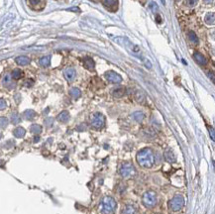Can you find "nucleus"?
I'll list each match as a JSON object with an SVG mask.
<instances>
[{"instance_id": "obj_1", "label": "nucleus", "mask_w": 215, "mask_h": 214, "mask_svg": "<svg viewBox=\"0 0 215 214\" xmlns=\"http://www.w3.org/2000/svg\"><path fill=\"white\" fill-rule=\"evenodd\" d=\"M136 160L139 166L145 169H151L155 163V156L150 148H145L137 153Z\"/></svg>"}, {"instance_id": "obj_2", "label": "nucleus", "mask_w": 215, "mask_h": 214, "mask_svg": "<svg viewBox=\"0 0 215 214\" xmlns=\"http://www.w3.org/2000/svg\"><path fill=\"white\" fill-rule=\"evenodd\" d=\"M117 203L111 196H105L100 203V211L102 214H113L116 210Z\"/></svg>"}, {"instance_id": "obj_3", "label": "nucleus", "mask_w": 215, "mask_h": 214, "mask_svg": "<svg viewBox=\"0 0 215 214\" xmlns=\"http://www.w3.org/2000/svg\"><path fill=\"white\" fill-rule=\"evenodd\" d=\"M119 174H120V175H122L123 178L128 179L131 177H134L136 174V169L131 163H124L119 169Z\"/></svg>"}, {"instance_id": "obj_4", "label": "nucleus", "mask_w": 215, "mask_h": 214, "mask_svg": "<svg viewBox=\"0 0 215 214\" xmlns=\"http://www.w3.org/2000/svg\"><path fill=\"white\" fill-rule=\"evenodd\" d=\"M183 205H185V198L181 195H180V194L174 196L169 201V208L175 212L180 211L183 207Z\"/></svg>"}, {"instance_id": "obj_5", "label": "nucleus", "mask_w": 215, "mask_h": 214, "mask_svg": "<svg viewBox=\"0 0 215 214\" xmlns=\"http://www.w3.org/2000/svg\"><path fill=\"white\" fill-rule=\"evenodd\" d=\"M143 204L146 207H153L157 203V195L154 191H146L142 197Z\"/></svg>"}, {"instance_id": "obj_6", "label": "nucleus", "mask_w": 215, "mask_h": 214, "mask_svg": "<svg viewBox=\"0 0 215 214\" xmlns=\"http://www.w3.org/2000/svg\"><path fill=\"white\" fill-rule=\"evenodd\" d=\"M91 125H92V127H94L95 129L103 128L104 125H105V118H104V116L99 112L94 113V114L91 116Z\"/></svg>"}, {"instance_id": "obj_7", "label": "nucleus", "mask_w": 215, "mask_h": 214, "mask_svg": "<svg viewBox=\"0 0 215 214\" xmlns=\"http://www.w3.org/2000/svg\"><path fill=\"white\" fill-rule=\"evenodd\" d=\"M105 78L106 79L109 81L111 83H114V84H118L122 81V78L121 75L118 74L117 72H113V71H109V72H105Z\"/></svg>"}, {"instance_id": "obj_8", "label": "nucleus", "mask_w": 215, "mask_h": 214, "mask_svg": "<svg viewBox=\"0 0 215 214\" xmlns=\"http://www.w3.org/2000/svg\"><path fill=\"white\" fill-rule=\"evenodd\" d=\"M102 4L110 11H116L118 1L117 0H102Z\"/></svg>"}, {"instance_id": "obj_9", "label": "nucleus", "mask_w": 215, "mask_h": 214, "mask_svg": "<svg viewBox=\"0 0 215 214\" xmlns=\"http://www.w3.org/2000/svg\"><path fill=\"white\" fill-rule=\"evenodd\" d=\"M64 77L67 81H73L75 78V71L72 67H67L64 71Z\"/></svg>"}, {"instance_id": "obj_10", "label": "nucleus", "mask_w": 215, "mask_h": 214, "mask_svg": "<svg viewBox=\"0 0 215 214\" xmlns=\"http://www.w3.org/2000/svg\"><path fill=\"white\" fill-rule=\"evenodd\" d=\"M29 3L33 9L41 10L45 5V0H29Z\"/></svg>"}, {"instance_id": "obj_11", "label": "nucleus", "mask_w": 215, "mask_h": 214, "mask_svg": "<svg viewBox=\"0 0 215 214\" xmlns=\"http://www.w3.org/2000/svg\"><path fill=\"white\" fill-rule=\"evenodd\" d=\"M193 59L195 60V62H197L198 65L200 66H205L207 64V61L206 59L203 56V55H201L200 53L198 52H195L194 55H193Z\"/></svg>"}, {"instance_id": "obj_12", "label": "nucleus", "mask_w": 215, "mask_h": 214, "mask_svg": "<svg viewBox=\"0 0 215 214\" xmlns=\"http://www.w3.org/2000/svg\"><path fill=\"white\" fill-rule=\"evenodd\" d=\"M83 64H84V67L89 71H93L94 67H95V62H94V61L91 58H89V56H86L84 59Z\"/></svg>"}, {"instance_id": "obj_13", "label": "nucleus", "mask_w": 215, "mask_h": 214, "mask_svg": "<svg viewBox=\"0 0 215 214\" xmlns=\"http://www.w3.org/2000/svg\"><path fill=\"white\" fill-rule=\"evenodd\" d=\"M126 90L124 87H117V88H114L112 90V95L116 97V98H120V97H122L124 96V94H125Z\"/></svg>"}, {"instance_id": "obj_14", "label": "nucleus", "mask_w": 215, "mask_h": 214, "mask_svg": "<svg viewBox=\"0 0 215 214\" xmlns=\"http://www.w3.org/2000/svg\"><path fill=\"white\" fill-rule=\"evenodd\" d=\"M15 62H16V64L19 65V66H27V65L30 64L29 58H27V56H18V58H16Z\"/></svg>"}, {"instance_id": "obj_15", "label": "nucleus", "mask_w": 215, "mask_h": 214, "mask_svg": "<svg viewBox=\"0 0 215 214\" xmlns=\"http://www.w3.org/2000/svg\"><path fill=\"white\" fill-rule=\"evenodd\" d=\"M165 159L169 162V163H174L175 162V156L174 154V152L170 149H168L165 152Z\"/></svg>"}, {"instance_id": "obj_16", "label": "nucleus", "mask_w": 215, "mask_h": 214, "mask_svg": "<svg viewBox=\"0 0 215 214\" xmlns=\"http://www.w3.org/2000/svg\"><path fill=\"white\" fill-rule=\"evenodd\" d=\"M56 119L62 122V123H66L68 121V119H69V114H68V112L67 111H62L61 112L60 114L58 115V117H56Z\"/></svg>"}, {"instance_id": "obj_17", "label": "nucleus", "mask_w": 215, "mask_h": 214, "mask_svg": "<svg viewBox=\"0 0 215 214\" xmlns=\"http://www.w3.org/2000/svg\"><path fill=\"white\" fill-rule=\"evenodd\" d=\"M26 134V130H25L23 127H17L14 131H13V135L16 138H23Z\"/></svg>"}, {"instance_id": "obj_18", "label": "nucleus", "mask_w": 215, "mask_h": 214, "mask_svg": "<svg viewBox=\"0 0 215 214\" xmlns=\"http://www.w3.org/2000/svg\"><path fill=\"white\" fill-rule=\"evenodd\" d=\"M36 112L32 109H28L24 112V114L23 116L25 117V119H27V120H33V119L36 117Z\"/></svg>"}, {"instance_id": "obj_19", "label": "nucleus", "mask_w": 215, "mask_h": 214, "mask_svg": "<svg viewBox=\"0 0 215 214\" xmlns=\"http://www.w3.org/2000/svg\"><path fill=\"white\" fill-rule=\"evenodd\" d=\"M39 64L43 67H48L51 64V56H45L43 58L40 59Z\"/></svg>"}, {"instance_id": "obj_20", "label": "nucleus", "mask_w": 215, "mask_h": 214, "mask_svg": "<svg viewBox=\"0 0 215 214\" xmlns=\"http://www.w3.org/2000/svg\"><path fill=\"white\" fill-rule=\"evenodd\" d=\"M132 117H133V119H134V120L136 121V122H142L143 121V119H144V117H145V115H144V113L143 112H141V111H136V112H134L132 114Z\"/></svg>"}, {"instance_id": "obj_21", "label": "nucleus", "mask_w": 215, "mask_h": 214, "mask_svg": "<svg viewBox=\"0 0 215 214\" xmlns=\"http://www.w3.org/2000/svg\"><path fill=\"white\" fill-rule=\"evenodd\" d=\"M69 95L74 99H78L81 95V91L78 88H77V87H73V88L69 89Z\"/></svg>"}, {"instance_id": "obj_22", "label": "nucleus", "mask_w": 215, "mask_h": 214, "mask_svg": "<svg viewBox=\"0 0 215 214\" xmlns=\"http://www.w3.org/2000/svg\"><path fill=\"white\" fill-rule=\"evenodd\" d=\"M205 23L208 25L215 24V13H207L205 16Z\"/></svg>"}, {"instance_id": "obj_23", "label": "nucleus", "mask_w": 215, "mask_h": 214, "mask_svg": "<svg viewBox=\"0 0 215 214\" xmlns=\"http://www.w3.org/2000/svg\"><path fill=\"white\" fill-rule=\"evenodd\" d=\"M122 214H136V208L133 205H127L122 210Z\"/></svg>"}, {"instance_id": "obj_24", "label": "nucleus", "mask_w": 215, "mask_h": 214, "mask_svg": "<svg viewBox=\"0 0 215 214\" xmlns=\"http://www.w3.org/2000/svg\"><path fill=\"white\" fill-rule=\"evenodd\" d=\"M135 98L139 103H144L145 102V95L142 91H136L135 93Z\"/></svg>"}, {"instance_id": "obj_25", "label": "nucleus", "mask_w": 215, "mask_h": 214, "mask_svg": "<svg viewBox=\"0 0 215 214\" xmlns=\"http://www.w3.org/2000/svg\"><path fill=\"white\" fill-rule=\"evenodd\" d=\"M31 132H32V133H34V134H36V135H39L41 132H42V127L40 125H38V124H34V125H32L31 126Z\"/></svg>"}, {"instance_id": "obj_26", "label": "nucleus", "mask_w": 215, "mask_h": 214, "mask_svg": "<svg viewBox=\"0 0 215 214\" xmlns=\"http://www.w3.org/2000/svg\"><path fill=\"white\" fill-rule=\"evenodd\" d=\"M23 77V72L21 70H18V68H16V70L13 71V72H12V78H13L14 79H19Z\"/></svg>"}, {"instance_id": "obj_27", "label": "nucleus", "mask_w": 215, "mask_h": 214, "mask_svg": "<svg viewBox=\"0 0 215 214\" xmlns=\"http://www.w3.org/2000/svg\"><path fill=\"white\" fill-rule=\"evenodd\" d=\"M188 38H189V40H191L193 44H198V38H197L196 35H195L194 32H192V31L188 32Z\"/></svg>"}, {"instance_id": "obj_28", "label": "nucleus", "mask_w": 215, "mask_h": 214, "mask_svg": "<svg viewBox=\"0 0 215 214\" xmlns=\"http://www.w3.org/2000/svg\"><path fill=\"white\" fill-rule=\"evenodd\" d=\"M11 120H12V123H13V124H18L19 122H20V120H21L20 115H19L18 113L14 112L13 114L11 115Z\"/></svg>"}, {"instance_id": "obj_29", "label": "nucleus", "mask_w": 215, "mask_h": 214, "mask_svg": "<svg viewBox=\"0 0 215 214\" xmlns=\"http://www.w3.org/2000/svg\"><path fill=\"white\" fill-rule=\"evenodd\" d=\"M3 84L5 86H9V85H12V80H11V78L9 74H6L5 77L3 78Z\"/></svg>"}, {"instance_id": "obj_30", "label": "nucleus", "mask_w": 215, "mask_h": 214, "mask_svg": "<svg viewBox=\"0 0 215 214\" xmlns=\"http://www.w3.org/2000/svg\"><path fill=\"white\" fill-rule=\"evenodd\" d=\"M207 77L209 78L212 83L215 84V72H207Z\"/></svg>"}, {"instance_id": "obj_31", "label": "nucleus", "mask_w": 215, "mask_h": 214, "mask_svg": "<svg viewBox=\"0 0 215 214\" xmlns=\"http://www.w3.org/2000/svg\"><path fill=\"white\" fill-rule=\"evenodd\" d=\"M8 125V119L5 117H1V127L5 128Z\"/></svg>"}, {"instance_id": "obj_32", "label": "nucleus", "mask_w": 215, "mask_h": 214, "mask_svg": "<svg viewBox=\"0 0 215 214\" xmlns=\"http://www.w3.org/2000/svg\"><path fill=\"white\" fill-rule=\"evenodd\" d=\"M208 131H209V134H210L211 139H212L213 141H215V131H214L211 127H208Z\"/></svg>"}, {"instance_id": "obj_33", "label": "nucleus", "mask_w": 215, "mask_h": 214, "mask_svg": "<svg viewBox=\"0 0 215 214\" xmlns=\"http://www.w3.org/2000/svg\"><path fill=\"white\" fill-rule=\"evenodd\" d=\"M198 0H186V3L188 6H191V7H192V6H194L195 4L197 3Z\"/></svg>"}, {"instance_id": "obj_34", "label": "nucleus", "mask_w": 215, "mask_h": 214, "mask_svg": "<svg viewBox=\"0 0 215 214\" xmlns=\"http://www.w3.org/2000/svg\"><path fill=\"white\" fill-rule=\"evenodd\" d=\"M0 109L1 110H4L5 109V107H6V102H5V100L3 98H1V100H0Z\"/></svg>"}, {"instance_id": "obj_35", "label": "nucleus", "mask_w": 215, "mask_h": 214, "mask_svg": "<svg viewBox=\"0 0 215 214\" xmlns=\"http://www.w3.org/2000/svg\"><path fill=\"white\" fill-rule=\"evenodd\" d=\"M45 124L48 126V127H50L51 125H53V119H52V118H48V119H46Z\"/></svg>"}, {"instance_id": "obj_36", "label": "nucleus", "mask_w": 215, "mask_h": 214, "mask_svg": "<svg viewBox=\"0 0 215 214\" xmlns=\"http://www.w3.org/2000/svg\"><path fill=\"white\" fill-rule=\"evenodd\" d=\"M150 7H151V9L153 10L154 12L158 9V6H157V4H156L155 2H152V3H151V5H150Z\"/></svg>"}, {"instance_id": "obj_37", "label": "nucleus", "mask_w": 215, "mask_h": 214, "mask_svg": "<svg viewBox=\"0 0 215 214\" xmlns=\"http://www.w3.org/2000/svg\"><path fill=\"white\" fill-rule=\"evenodd\" d=\"M68 11H74V12H78V13H79L80 12V10H79V8L78 7H73V8H69V9H67Z\"/></svg>"}, {"instance_id": "obj_38", "label": "nucleus", "mask_w": 215, "mask_h": 214, "mask_svg": "<svg viewBox=\"0 0 215 214\" xmlns=\"http://www.w3.org/2000/svg\"><path fill=\"white\" fill-rule=\"evenodd\" d=\"M212 1H213V0H204V2L206 4H210V3H212Z\"/></svg>"}, {"instance_id": "obj_39", "label": "nucleus", "mask_w": 215, "mask_h": 214, "mask_svg": "<svg viewBox=\"0 0 215 214\" xmlns=\"http://www.w3.org/2000/svg\"><path fill=\"white\" fill-rule=\"evenodd\" d=\"M157 21H158V23H161L162 21H161V17L159 16V15H157Z\"/></svg>"}, {"instance_id": "obj_40", "label": "nucleus", "mask_w": 215, "mask_h": 214, "mask_svg": "<svg viewBox=\"0 0 215 214\" xmlns=\"http://www.w3.org/2000/svg\"><path fill=\"white\" fill-rule=\"evenodd\" d=\"M40 140V138L39 137H35V139H34V142H38Z\"/></svg>"}, {"instance_id": "obj_41", "label": "nucleus", "mask_w": 215, "mask_h": 214, "mask_svg": "<svg viewBox=\"0 0 215 214\" xmlns=\"http://www.w3.org/2000/svg\"><path fill=\"white\" fill-rule=\"evenodd\" d=\"M161 1H162L163 4H166V0H161Z\"/></svg>"}, {"instance_id": "obj_42", "label": "nucleus", "mask_w": 215, "mask_h": 214, "mask_svg": "<svg viewBox=\"0 0 215 214\" xmlns=\"http://www.w3.org/2000/svg\"><path fill=\"white\" fill-rule=\"evenodd\" d=\"M214 66H215V64H214Z\"/></svg>"}]
</instances>
